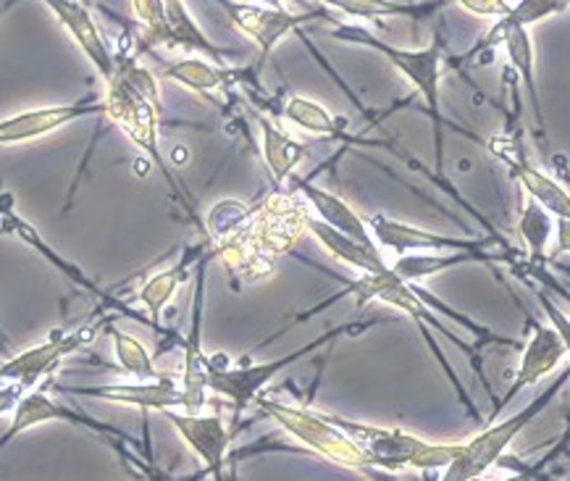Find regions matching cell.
Segmentation results:
<instances>
[{
    "mask_svg": "<svg viewBox=\"0 0 570 481\" xmlns=\"http://www.w3.org/2000/svg\"><path fill=\"white\" fill-rule=\"evenodd\" d=\"M116 71L106 82L104 90V116L114 127H119L129 143L135 145L142 156L153 160V166L160 171L166 185H169L171 195L181 203L187 216L206 237V224H203L200 214H197L193 195L179 185L174 177L171 166L166 164L164 153H160V111H164V100H160V85L158 77L150 69H145L137 61L135 53H116Z\"/></svg>",
    "mask_w": 570,
    "mask_h": 481,
    "instance_id": "6da1fadb",
    "label": "cell"
},
{
    "mask_svg": "<svg viewBox=\"0 0 570 481\" xmlns=\"http://www.w3.org/2000/svg\"><path fill=\"white\" fill-rule=\"evenodd\" d=\"M347 295L357 297V311L365 308V305H368V303H384V305H390V308L402 311V313H405V316H411L413 324L419 326L421 337L426 340L429 350H431V353H434V359L440 361L442 371H444V374H448L450 384H452V387H455L458 397H460V405H463L465 411L471 413V419L476 421V424H481V415H479V411H476V405H473V400H471V395H468V392H465L463 382H460L458 374H455V371H452V366L448 363V359H444L442 347L436 345V340H434V334H431V330H436V332L442 334V337H448L458 350H463L468 359H471L473 369H476V374L481 376V382H484L487 392L494 397V392H492V387H489V382H487V376H484V369H481V353H479L481 347L471 345V342H468V345H465V342L460 340L455 332H450L448 324H442V321L436 318L434 313H431L429 305L421 301V295L415 293L413 284L405 282V279H400V276L394 274L392 268H390V272H384V274H361V276H357V279L347 282L345 289H340L337 295H332V297H328V301L313 305V308H308L305 313H299V316H297L295 321H292V324H299V321H308L311 316H316V313L326 311L328 305L337 303L340 297H347ZM292 324H289V326H292ZM494 400H497V397H494Z\"/></svg>",
    "mask_w": 570,
    "mask_h": 481,
    "instance_id": "7a4b0ae2",
    "label": "cell"
},
{
    "mask_svg": "<svg viewBox=\"0 0 570 481\" xmlns=\"http://www.w3.org/2000/svg\"><path fill=\"white\" fill-rule=\"evenodd\" d=\"M328 35H332L334 40H345V42H353V46H365L376 50L379 56H384L386 61H390L392 67L413 85V90L419 92L423 104H426V114L431 124H434L436 171H444V127H448V119H444L442 114L440 82H442L444 69H450V53H448V42H444L442 29H436L434 40H431L426 48H415V50L390 46V42L376 38L374 32H368V29L361 24H340Z\"/></svg>",
    "mask_w": 570,
    "mask_h": 481,
    "instance_id": "3957f363",
    "label": "cell"
},
{
    "mask_svg": "<svg viewBox=\"0 0 570 481\" xmlns=\"http://www.w3.org/2000/svg\"><path fill=\"white\" fill-rule=\"evenodd\" d=\"M371 326H376V321H345V324H337L332 326V330H326L324 334H318V337L311 340L308 345L292 350V353L282 355V359H274L266 363H239V366H234L224 353L208 355V366H206L208 392L229 400L232 424H237L247 408L255 403V397H258L261 392L282 374V371L295 366L297 361L308 359V355L316 353V350L332 345V342L345 340V337H357V334L368 332Z\"/></svg>",
    "mask_w": 570,
    "mask_h": 481,
    "instance_id": "277c9868",
    "label": "cell"
},
{
    "mask_svg": "<svg viewBox=\"0 0 570 481\" xmlns=\"http://www.w3.org/2000/svg\"><path fill=\"white\" fill-rule=\"evenodd\" d=\"M328 419L353 436L376 471H442L463 450V442H426L397 426L361 424L337 413H328Z\"/></svg>",
    "mask_w": 570,
    "mask_h": 481,
    "instance_id": "5b68a950",
    "label": "cell"
},
{
    "mask_svg": "<svg viewBox=\"0 0 570 481\" xmlns=\"http://www.w3.org/2000/svg\"><path fill=\"white\" fill-rule=\"evenodd\" d=\"M253 405L261 408V413L268 415L282 432H287L292 440L299 442L305 450H311L318 458H324V461L340 465V469L365 473V477H374L376 473L363 450L357 448V442L345 429L334 424L328 419V413L313 411V408L305 405L279 403V400L263 395V392L255 397Z\"/></svg>",
    "mask_w": 570,
    "mask_h": 481,
    "instance_id": "8992f818",
    "label": "cell"
},
{
    "mask_svg": "<svg viewBox=\"0 0 570 481\" xmlns=\"http://www.w3.org/2000/svg\"><path fill=\"white\" fill-rule=\"evenodd\" d=\"M568 379H570V366L562 369V374L554 379L550 387H547L539 397H533L529 405L521 408V411L508 415V419L497 421V424L492 421V426H484L476 436H471V440L463 442V450H460L455 461L444 469L442 479L471 481V479H481L489 469H494V465L505 458L510 444L518 440V434H521L539 413L547 411V405L554 403V397H558L560 390L566 387Z\"/></svg>",
    "mask_w": 570,
    "mask_h": 481,
    "instance_id": "52a82bcc",
    "label": "cell"
},
{
    "mask_svg": "<svg viewBox=\"0 0 570 481\" xmlns=\"http://www.w3.org/2000/svg\"><path fill=\"white\" fill-rule=\"evenodd\" d=\"M313 208L295 187H274L272 193L255 200V210L245 235L263 258L279 264V258L295 251V245L308 232Z\"/></svg>",
    "mask_w": 570,
    "mask_h": 481,
    "instance_id": "ba28073f",
    "label": "cell"
},
{
    "mask_svg": "<svg viewBox=\"0 0 570 481\" xmlns=\"http://www.w3.org/2000/svg\"><path fill=\"white\" fill-rule=\"evenodd\" d=\"M48 392H50L48 382H42L40 387H32L29 392H24V395H21V400L11 413L9 429L0 434V453H3V450L9 448V444L17 440L19 434L29 432V429H35L40 424H50V421H61V424L87 429V432L100 436V440H104L106 444H111V448L116 450V455L121 458V463H127L129 469H135L137 461L131 458L129 448H137V440H131V436L127 432H121V429H116L111 424H104V421H98L90 413L75 411V408L58 403V400L50 397Z\"/></svg>",
    "mask_w": 570,
    "mask_h": 481,
    "instance_id": "9c48e42d",
    "label": "cell"
},
{
    "mask_svg": "<svg viewBox=\"0 0 570 481\" xmlns=\"http://www.w3.org/2000/svg\"><path fill=\"white\" fill-rule=\"evenodd\" d=\"M106 330V321H95V324H85L75 332H53L48 342L35 345L21 353L11 355L9 361L0 363V387L3 384H19L27 392L38 387L40 382H46L56 374V369L61 366L66 359L82 353L85 347H90L98 340V332Z\"/></svg>",
    "mask_w": 570,
    "mask_h": 481,
    "instance_id": "30bf717a",
    "label": "cell"
},
{
    "mask_svg": "<svg viewBox=\"0 0 570 481\" xmlns=\"http://www.w3.org/2000/svg\"><path fill=\"white\" fill-rule=\"evenodd\" d=\"M48 390L58 395L90 397L100 403L129 405L140 413H164V411H185V390L177 376L160 374L158 379H137V382H114V384H58L56 376L46 379Z\"/></svg>",
    "mask_w": 570,
    "mask_h": 481,
    "instance_id": "8fae6325",
    "label": "cell"
},
{
    "mask_svg": "<svg viewBox=\"0 0 570 481\" xmlns=\"http://www.w3.org/2000/svg\"><path fill=\"white\" fill-rule=\"evenodd\" d=\"M226 17L234 24V29L245 35L247 40L255 42V48L261 50L258 67L255 71L263 69V63L268 61V56L274 53V48L279 46L284 38H289L292 32H299L305 24L318 19H328L326 9H316V11H305V13H292L289 9H268V6L261 3H243V0H218ZM337 24V21H334Z\"/></svg>",
    "mask_w": 570,
    "mask_h": 481,
    "instance_id": "7c38bea8",
    "label": "cell"
},
{
    "mask_svg": "<svg viewBox=\"0 0 570 481\" xmlns=\"http://www.w3.org/2000/svg\"><path fill=\"white\" fill-rule=\"evenodd\" d=\"M365 224H368L371 235L379 243L382 251H392L394 255L405 253H442V251H492L494 245L505 247V251H513L510 243L502 235H484V237H450L440 235V232H429L421 227H413V224L397 222V218H390L384 214H371L365 216Z\"/></svg>",
    "mask_w": 570,
    "mask_h": 481,
    "instance_id": "4fadbf2b",
    "label": "cell"
},
{
    "mask_svg": "<svg viewBox=\"0 0 570 481\" xmlns=\"http://www.w3.org/2000/svg\"><path fill=\"white\" fill-rule=\"evenodd\" d=\"M0 235H13L17 239H21V243H24L27 247H32L35 253H40L42 258H46L48 264L56 268V272H61V276H66V279H69L71 284H75L77 289H82V293L92 295L95 301L104 303L106 308H116V311L127 313L129 318L140 321V324H148L150 330H153L150 318H145L142 313L131 311V308H129V303L114 301V297L108 295L106 289L100 287L98 282L90 279V276H87V274L82 272V268H79L77 264H71V261H66L61 253H56L53 247H50V245L46 243V239H42L40 232L35 229L32 224L27 222V218H21V216L17 214V208H13V198H11L9 193H0Z\"/></svg>",
    "mask_w": 570,
    "mask_h": 481,
    "instance_id": "5bb4252c",
    "label": "cell"
},
{
    "mask_svg": "<svg viewBox=\"0 0 570 481\" xmlns=\"http://www.w3.org/2000/svg\"><path fill=\"white\" fill-rule=\"evenodd\" d=\"M525 326L531 330V337L523 347L521 366L515 371L513 387H510L502 397L494 400L492 413H489V424H492L494 419H500L502 411H505L525 387H533V384L542 382L544 376H550L568 355L566 340L560 337V332L554 330V326H542L539 321H533L529 313H525Z\"/></svg>",
    "mask_w": 570,
    "mask_h": 481,
    "instance_id": "9a60e30c",
    "label": "cell"
},
{
    "mask_svg": "<svg viewBox=\"0 0 570 481\" xmlns=\"http://www.w3.org/2000/svg\"><path fill=\"white\" fill-rule=\"evenodd\" d=\"M210 261H216L214 247L197 261L195 266V301H193V324L181 347H185V369H181V390H185V411L200 413L208 403V384H206V366L208 355L203 350V308H206V279Z\"/></svg>",
    "mask_w": 570,
    "mask_h": 481,
    "instance_id": "2e32d148",
    "label": "cell"
},
{
    "mask_svg": "<svg viewBox=\"0 0 570 481\" xmlns=\"http://www.w3.org/2000/svg\"><path fill=\"white\" fill-rule=\"evenodd\" d=\"M169 421L174 432L181 436L193 453L206 465V477L224 479L226 455H229L234 429L226 426V421L218 413H187V411H164L160 413Z\"/></svg>",
    "mask_w": 570,
    "mask_h": 481,
    "instance_id": "e0dca14e",
    "label": "cell"
},
{
    "mask_svg": "<svg viewBox=\"0 0 570 481\" xmlns=\"http://www.w3.org/2000/svg\"><path fill=\"white\" fill-rule=\"evenodd\" d=\"M98 114H104V100H98V95L90 92L85 98L71 100V104L32 108V111L6 116V119H0V148L40 140V137L53 135L58 129L69 127V124Z\"/></svg>",
    "mask_w": 570,
    "mask_h": 481,
    "instance_id": "ac0fdd59",
    "label": "cell"
},
{
    "mask_svg": "<svg viewBox=\"0 0 570 481\" xmlns=\"http://www.w3.org/2000/svg\"><path fill=\"white\" fill-rule=\"evenodd\" d=\"M160 75H164V79H169V82H177L187 87L189 92L200 95L208 104L224 106L234 98L237 87H253L250 82L258 71H243L229 67V63H214L208 58L189 56L166 63Z\"/></svg>",
    "mask_w": 570,
    "mask_h": 481,
    "instance_id": "d6986e66",
    "label": "cell"
},
{
    "mask_svg": "<svg viewBox=\"0 0 570 481\" xmlns=\"http://www.w3.org/2000/svg\"><path fill=\"white\" fill-rule=\"evenodd\" d=\"M42 3L58 19V24L69 32V38L77 42V48L87 56V61L104 77V82H108L119 61H116V53L108 46L106 35L100 32L98 21L92 19L90 6L82 3V0H42Z\"/></svg>",
    "mask_w": 570,
    "mask_h": 481,
    "instance_id": "ffe728a7",
    "label": "cell"
},
{
    "mask_svg": "<svg viewBox=\"0 0 570 481\" xmlns=\"http://www.w3.org/2000/svg\"><path fill=\"white\" fill-rule=\"evenodd\" d=\"M208 251H210L208 237H203V243L185 247V251H181V255L177 261H174L171 266L160 268V272L148 276V279L142 282V287L137 289V303H140L142 308L148 311L153 332L166 334L164 326H160V316H164L166 305H169L174 297H177L181 284L189 282V276L195 274L197 261H200Z\"/></svg>",
    "mask_w": 570,
    "mask_h": 481,
    "instance_id": "44dd1931",
    "label": "cell"
},
{
    "mask_svg": "<svg viewBox=\"0 0 570 481\" xmlns=\"http://www.w3.org/2000/svg\"><path fill=\"white\" fill-rule=\"evenodd\" d=\"M287 185L295 187L297 193L308 200L313 214H316L324 224H328V227L342 232V235L357 239V243L379 247L374 235H371L368 224H365V216L357 214V210L350 206L347 200L340 198V195L328 193V189L313 185L311 177H297V174L287 181Z\"/></svg>",
    "mask_w": 570,
    "mask_h": 481,
    "instance_id": "7402d4cb",
    "label": "cell"
},
{
    "mask_svg": "<svg viewBox=\"0 0 570 481\" xmlns=\"http://www.w3.org/2000/svg\"><path fill=\"white\" fill-rule=\"evenodd\" d=\"M518 251H505L502 255L487 253V251H442V253H426V255H397L394 261L392 272L405 282H423L431 279V276L448 272V268L455 266H468V264H484V266H494V264H513L518 261Z\"/></svg>",
    "mask_w": 570,
    "mask_h": 481,
    "instance_id": "603a6c76",
    "label": "cell"
},
{
    "mask_svg": "<svg viewBox=\"0 0 570 481\" xmlns=\"http://www.w3.org/2000/svg\"><path fill=\"white\" fill-rule=\"evenodd\" d=\"M253 111L261 129L263 164H266L268 174H272L274 187H287V181L295 177L297 166L308 158L311 145L295 140L287 129H282L272 116L261 114L258 108H253Z\"/></svg>",
    "mask_w": 570,
    "mask_h": 481,
    "instance_id": "cb8c5ba5",
    "label": "cell"
},
{
    "mask_svg": "<svg viewBox=\"0 0 570 481\" xmlns=\"http://www.w3.org/2000/svg\"><path fill=\"white\" fill-rule=\"evenodd\" d=\"M279 116L284 121H289L292 127L326 137V140H340L347 145H382V148L386 145L382 140H365L361 135H353L347 129V119H340L326 106H321L318 100L303 98V95H289L279 106Z\"/></svg>",
    "mask_w": 570,
    "mask_h": 481,
    "instance_id": "d4e9b609",
    "label": "cell"
},
{
    "mask_svg": "<svg viewBox=\"0 0 570 481\" xmlns=\"http://www.w3.org/2000/svg\"><path fill=\"white\" fill-rule=\"evenodd\" d=\"M308 232L318 239V245L324 247V251L332 255V258L342 261V264L355 268V272L384 274V272H390V268H392L384 261L382 247H371V245L357 243V239L342 235V232L328 227V224L321 222L318 216H311Z\"/></svg>",
    "mask_w": 570,
    "mask_h": 481,
    "instance_id": "484cf974",
    "label": "cell"
},
{
    "mask_svg": "<svg viewBox=\"0 0 570 481\" xmlns=\"http://www.w3.org/2000/svg\"><path fill=\"white\" fill-rule=\"evenodd\" d=\"M166 11V48L187 50V53H197L214 63H226L229 50L218 48L214 40L203 32L193 13H189L185 0H164Z\"/></svg>",
    "mask_w": 570,
    "mask_h": 481,
    "instance_id": "4316f807",
    "label": "cell"
},
{
    "mask_svg": "<svg viewBox=\"0 0 570 481\" xmlns=\"http://www.w3.org/2000/svg\"><path fill=\"white\" fill-rule=\"evenodd\" d=\"M324 9L345 13L347 19L379 21L394 17L426 19L431 11H436L444 0H318Z\"/></svg>",
    "mask_w": 570,
    "mask_h": 481,
    "instance_id": "83f0119b",
    "label": "cell"
},
{
    "mask_svg": "<svg viewBox=\"0 0 570 481\" xmlns=\"http://www.w3.org/2000/svg\"><path fill=\"white\" fill-rule=\"evenodd\" d=\"M502 46H505L510 69L515 71L518 79H521L525 87V92H529L533 116H537V124H539V137L544 140L547 124H544V114H542V100H539L537 69H533V40H531L529 27L510 29V32L505 35V40H502Z\"/></svg>",
    "mask_w": 570,
    "mask_h": 481,
    "instance_id": "f1b7e54d",
    "label": "cell"
},
{
    "mask_svg": "<svg viewBox=\"0 0 570 481\" xmlns=\"http://www.w3.org/2000/svg\"><path fill=\"white\" fill-rule=\"evenodd\" d=\"M552 227H554V216L550 210H544L537 200L529 198L521 218H518V232H521L523 243L529 247L525 261H529L531 266L552 264L550 251H547V245H550L552 239Z\"/></svg>",
    "mask_w": 570,
    "mask_h": 481,
    "instance_id": "f546056e",
    "label": "cell"
},
{
    "mask_svg": "<svg viewBox=\"0 0 570 481\" xmlns=\"http://www.w3.org/2000/svg\"><path fill=\"white\" fill-rule=\"evenodd\" d=\"M108 337H111L114 345V355L119 361V366L124 374L135 376V379H158L160 371L156 369V359L145 350V345L137 337H131L129 332L119 330L114 326L111 321H106V330Z\"/></svg>",
    "mask_w": 570,
    "mask_h": 481,
    "instance_id": "4dcf8cb0",
    "label": "cell"
},
{
    "mask_svg": "<svg viewBox=\"0 0 570 481\" xmlns=\"http://www.w3.org/2000/svg\"><path fill=\"white\" fill-rule=\"evenodd\" d=\"M253 210H255V203H245V200L224 198L214 203V206L208 208L206 218H203L208 243L210 245L222 243V239L237 235L239 229H245L247 222L253 218Z\"/></svg>",
    "mask_w": 570,
    "mask_h": 481,
    "instance_id": "1f68e13d",
    "label": "cell"
},
{
    "mask_svg": "<svg viewBox=\"0 0 570 481\" xmlns=\"http://www.w3.org/2000/svg\"><path fill=\"white\" fill-rule=\"evenodd\" d=\"M131 13L142 29V50L166 48V11L164 0H129Z\"/></svg>",
    "mask_w": 570,
    "mask_h": 481,
    "instance_id": "d6a6232c",
    "label": "cell"
},
{
    "mask_svg": "<svg viewBox=\"0 0 570 481\" xmlns=\"http://www.w3.org/2000/svg\"><path fill=\"white\" fill-rule=\"evenodd\" d=\"M460 9H465L473 17H484V19H502L505 13H510V0H455Z\"/></svg>",
    "mask_w": 570,
    "mask_h": 481,
    "instance_id": "836d02e7",
    "label": "cell"
},
{
    "mask_svg": "<svg viewBox=\"0 0 570 481\" xmlns=\"http://www.w3.org/2000/svg\"><path fill=\"white\" fill-rule=\"evenodd\" d=\"M554 237H558V245L550 253V261L558 258L562 253H570V222L568 218H554Z\"/></svg>",
    "mask_w": 570,
    "mask_h": 481,
    "instance_id": "e575fe53",
    "label": "cell"
},
{
    "mask_svg": "<svg viewBox=\"0 0 570 481\" xmlns=\"http://www.w3.org/2000/svg\"><path fill=\"white\" fill-rule=\"evenodd\" d=\"M24 392L27 390L19 387V384H3L0 387V413H13V408H17Z\"/></svg>",
    "mask_w": 570,
    "mask_h": 481,
    "instance_id": "d590c367",
    "label": "cell"
},
{
    "mask_svg": "<svg viewBox=\"0 0 570 481\" xmlns=\"http://www.w3.org/2000/svg\"><path fill=\"white\" fill-rule=\"evenodd\" d=\"M253 3L268 6V9H287V6H284V0H253Z\"/></svg>",
    "mask_w": 570,
    "mask_h": 481,
    "instance_id": "8d00e7d4",
    "label": "cell"
},
{
    "mask_svg": "<svg viewBox=\"0 0 570 481\" xmlns=\"http://www.w3.org/2000/svg\"><path fill=\"white\" fill-rule=\"evenodd\" d=\"M0 350H3V353H9V342H6L3 332H0Z\"/></svg>",
    "mask_w": 570,
    "mask_h": 481,
    "instance_id": "74e56055",
    "label": "cell"
},
{
    "mask_svg": "<svg viewBox=\"0 0 570 481\" xmlns=\"http://www.w3.org/2000/svg\"><path fill=\"white\" fill-rule=\"evenodd\" d=\"M82 3H87V6H90V3H92V0H82Z\"/></svg>",
    "mask_w": 570,
    "mask_h": 481,
    "instance_id": "f35d334b",
    "label": "cell"
},
{
    "mask_svg": "<svg viewBox=\"0 0 570 481\" xmlns=\"http://www.w3.org/2000/svg\"><path fill=\"white\" fill-rule=\"evenodd\" d=\"M510 3H515V0H510Z\"/></svg>",
    "mask_w": 570,
    "mask_h": 481,
    "instance_id": "ab89813d",
    "label": "cell"
}]
</instances>
